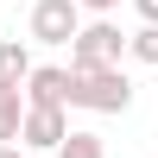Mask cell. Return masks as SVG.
I'll list each match as a JSON object with an SVG mask.
<instances>
[{
    "instance_id": "5b68a950",
    "label": "cell",
    "mask_w": 158,
    "mask_h": 158,
    "mask_svg": "<svg viewBox=\"0 0 158 158\" xmlns=\"http://www.w3.org/2000/svg\"><path fill=\"white\" fill-rule=\"evenodd\" d=\"M70 70H57V63H38L32 76H25V108H70Z\"/></svg>"
},
{
    "instance_id": "6da1fadb",
    "label": "cell",
    "mask_w": 158,
    "mask_h": 158,
    "mask_svg": "<svg viewBox=\"0 0 158 158\" xmlns=\"http://www.w3.org/2000/svg\"><path fill=\"white\" fill-rule=\"evenodd\" d=\"M76 76V70H70ZM70 108H89V114H127L133 108V82L127 70H82L70 82Z\"/></svg>"
},
{
    "instance_id": "277c9868",
    "label": "cell",
    "mask_w": 158,
    "mask_h": 158,
    "mask_svg": "<svg viewBox=\"0 0 158 158\" xmlns=\"http://www.w3.org/2000/svg\"><path fill=\"white\" fill-rule=\"evenodd\" d=\"M70 133H76V127H70V114H63V108H25L19 146H32V152H57Z\"/></svg>"
},
{
    "instance_id": "8fae6325",
    "label": "cell",
    "mask_w": 158,
    "mask_h": 158,
    "mask_svg": "<svg viewBox=\"0 0 158 158\" xmlns=\"http://www.w3.org/2000/svg\"><path fill=\"white\" fill-rule=\"evenodd\" d=\"M76 6H82V13H114L120 0H76Z\"/></svg>"
},
{
    "instance_id": "30bf717a",
    "label": "cell",
    "mask_w": 158,
    "mask_h": 158,
    "mask_svg": "<svg viewBox=\"0 0 158 158\" xmlns=\"http://www.w3.org/2000/svg\"><path fill=\"white\" fill-rule=\"evenodd\" d=\"M133 13H139L146 25H158V0H133Z\"/></svg>"
},
{
    "instance_id": "7c38bea8",
    "label": "cell",
    "mask_w": 158,
    "mask_h": 158,
    "mask_svg": "<svg viewBox=\"0 0 158 158\" xmlns=\"http://www.w3.org/2000/svg\"><path fill=\"white\" fill-rule=\"evenodd\" d=\"M0 158H25V146H0Z\"/></svg>"
},
{
    "instance_id": "9c48e42d",
    "label": "cell",
    "mask_w": 158,
    "mask_h": 158,
    "mask_svg": "<svg viewBox=\"0 0 158 158\" xmlns=\"http://www.w3.org/2000/svg\"><path fill=\"white\" fill-rule=\"evenodd\" d=\"M127 51H133L139 63H158V25H139V32L127 38Z\"/></svg>"
},
{
    "instance_id": "8992f818",
    "label": "cell",
    "mask_w": 158,
    "mask_h": 158,
    "mask_svg": "<svg viewBox=\"0 0 158 158\" xmlns=\"http://www.w3.org/2000/svg\"><path fill=\"white\" fill-rule=\"evenodd\" d=\"M19 127H25V89L0 82V146H19Z\"/></svg>"
},
{
    "instance_id": "52a82bcc",
    "label": "cell",
    "mask_w": 158,
    "mask_h": 158,
    "mask_svg": "<svg viewBox=\"0 0 158 158\" xmlns=\"http://www.w3.org/2000/svg\"><path fill=\"white\" fill-rule=\"evenodd\" d=\"M38 63H32V51L19 44V38H0V82H13V89H25V76H32Z\"/></svg>"
},
{
    "instance_id": "3957f363",
    "label": "cell",
    "mask_w": 158,
    "mask_h": 158,
    "mask_svg": "<svg viewBox=\"0 0 158 158\" xmlns=\"http://www.w3.org/2000/svg\"><path fill=\"white\" fill-rule=\"evenodd\" d=\"M82 32V6L76 0H38L32 6V38L38 44H76Z\"/></svg>"
},
{
    "instance_id": "ba28073f",
    "label": "cell",
    "mask_w": 158,
    "mask_h": 158,
    "mask_svg": "<svg viewBox=\"0 0 158 158\" xmlns=\"http://www.w3.org/2000/svg\"><path fill=\"white\" fill-rule=\"evenodd\" d=\"M57 158H108V146H101V133H70L57 146Z\"/></svg>"
},
{
    "instance_id": "7a4b0ae2",
    "label": "cell",
    "mask_w": 158,
    "mask_h": 158,
    "mask_svg": "<svg viewBox=\"0 0 158 158\" xmlns=\"http://www.w3.org/2000/svg\"><path fill=\"white\" fill-rule=\"evenodd\" d=\"M120 51H127L120 25L114 19H89L82 32H76V44H70V70L76 76L82 70H120Z\"/></svg>"
}]
</instances>
